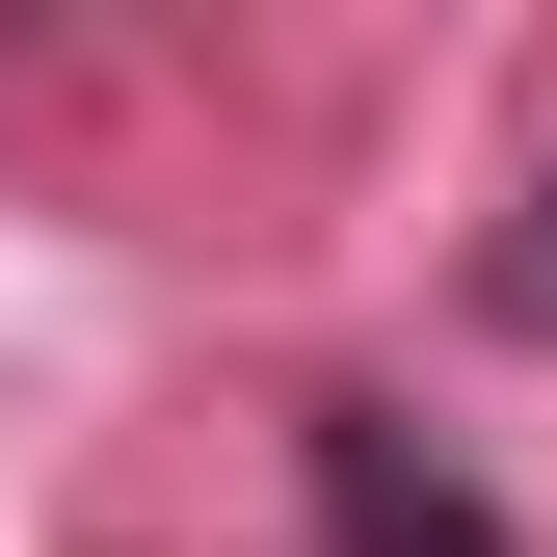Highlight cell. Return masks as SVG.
<instances>
[{"mask_svg": "<svg viewBox=\"0 0 557 557\" xmlns=\"http://www.w3.org/2000/svg\"><path fill=\"white\" fill-rule=\"evenodd\" d=\"M293 478H319V557H531V531L478 505L425 425H398V398H319V425H293Z\"/></svg>", "mask_w": 557, "mask_h": 557, "instance_id": "obj_1", "label": "cell"}, {"mask_svg": "<svg viewBox=\"0 0 557 557\" xmlns=\"http://www.w3.org/2000/svg\"><path fill=\"white\" fill-rule=\"evenodd\" d=\"M478 319H505V345H557V160H531V213L478 239Z\"/></svg>", "mask_w": 557, "mask_h": 557, "instance_id": "obj_2", "label": "cell"}]
</instances>
